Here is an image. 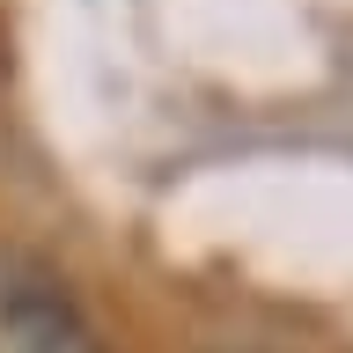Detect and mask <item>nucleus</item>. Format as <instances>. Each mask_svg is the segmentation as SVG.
<instances>
[{"mask_svg": "<svg viewBox=\"0 0 353 353\" xmlns=\"http://www.w3.org/2000/svg\"><path fill=\"white\" fill-rule=\"evenodd\" d=\"M0 324H8L15 353H103L96 324L52 272H15L0 287Z\"/></svg>", "mask_w": 353, "mask_h": 353, "instance_id": "nucleus-1", "label": "nucleus"}]
</instances>
